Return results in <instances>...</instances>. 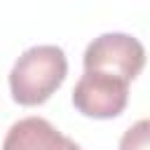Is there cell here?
<instances>
[{
  "label": "cell",
  "mask_w": 150,
  "mask_h": 150,
  "mask_svg": "<svg viewBox=\"0 0 150 150\" xmlns=\"http://www.w3.org/2000/svg\"><path fill=\"white\" fill-rule=\"evenodd\" d=\"M148 120H138L120 138V150H148Z\"/></svg>",
  "instance_id": "5b68a950"
},
{
  "label": "cell",
  "mask_w": 150,
  "mask_h": 150,
  "mask_svg": "<svg viewBox=\"0 0 150 150\" xmlns=\"http://www.w3.org/2000/svg\"><path fill=\"white\" fill-rule=\"evenodd\" d=\"M129 101V82L105 75L84 70L73 89V105L94 120H110L117 117Z\"/></svg>",
  "instance_id": "3957f363"
},
{
  "label": "cell",
  "mask_w": 150,
  "mask_h": 150,
  "mask_svg": "<svg viewBox=\"0 0 150 150\" xmlns=\"http://www.w3.org/2000/svg\"><path fill=\"white\" fill-rule=\"evenodd\" d=\"M66 52L56 45H35L26 49L9 70V91L19 105L45 103L66 80Z\"/></svg>",
  "instance_id": "6da1fadb"
},
{
  "label": "cell",
  "mask_w": 150,
  "mask_h": 150,
  "mask_svg": "<svg viewBox=\"0 0 150 150\" xmlns=\"http://www.w3.org/2000/svg\"><path fill=\"white\" fill-rule=\"evenodd\" d=\"M84 70L115 75L131 82L145 66L143 45L127 33H103L94 38L84 49Z\"/></svg>",
  "instance_id": "7a4b0ae2"
},
{
  "label": "cell",
  "mask_w": 150,
  "mask_h": 150,
  "mask_svg": "<svg viewBox=\"0 0 150 150\" xmlns=\"http://www.w3.org/2000/svg\"><path fill=\"white\" fill-rule=\"evenodd\" d=\"M2 150H82L45 117H23L14 122L2 141Z\"/></svg>",
  "instance_id": "277c9868"
}]
</instances>
